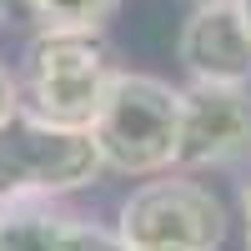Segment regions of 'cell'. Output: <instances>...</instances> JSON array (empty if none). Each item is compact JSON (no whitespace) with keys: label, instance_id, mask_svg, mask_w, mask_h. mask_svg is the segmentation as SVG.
Masks as SVG:
<instances>
[{"label":"cell","instance_id":"ba28073f","mask_svg":"<svg viewBox=\"0 0 251 251\" xmlns=\"http://www.w3.org/2000/svg\"><path fill=\"white\" fill-rule=\"evenodd\" d=\"M40 35H100L121 0H20Z\"/></svg>","mask_w":251,"mask_h":251},{"label":"cell","instance_id":"8fae6325","mask_svg":"<svg viewBox=\"0 0 251 251\" xmlns=\"http://www.w3.org/2000/svg\"><path fill=\"white\" fill-rule=\"evenodd\" d=\"M241 226H246V251H251V181L241 186Z\"/></svg>","mask_w":251,"mask_h":251},{"label":"cell","instance_id":"8992f818","mask_svg":"<svg viewBox=\"0 0 251 251\" xmlns=\"http://www.w3.org/2000/svg\"><path fill=\"white\" fill-rule=\"evenodd\" d=\"M176 55L196 86H251V35L236 0H196L176 35Z\"/></svg>","mask_w":251,"mask_h":251},{"label":"cell","instance_id":"7c38bea8","mask_svg":"<svg viewBox=\"0 0 251 251\" xmlns=\"http://www.w3.org/2000/svg\"><path fill=\"white\" fill-rule=\"evenodd\" d=\"M236 10H241V25H246V35H251V0H236Z\"/></svg>","mask_w":251,"mask_h":251},{"label":"cell","instance_id":"4fadbf2b","mask_svg":"<svg viewBox=\"0 0 251 251\" xmlns=\"http://www.w3.org/2000/svg\"><path fill=\"white\" fill-rule=\"evenodd\" d=\"M15 5H20V0H0V20H5V15H10Z\"/></svg>","mask_w":251,"mask_h":251},{"label":"cell","instance_id":"5bb4252c","mask_svg":"<svg viewBox=\"0 0 251 251\" xmlns=\"http://www.w3.org/2000/svg\"><path fill=\"white\" fill-rule=\"evenodd\" d=\"M141 251H186V246H141Z\"/></svg>","mask_w":251,"mask_h":251},{"label":"cell","instance_id":"7a4b0ae2","mask_svg":"<svg viewBox=\"0 0 251 251\" xmlns=\"http://www.w3.org/2000/svg\"><path fill=\"white\" fill-rule=\"evenodd\" d=\"M111 55L100 35H35L20 60V111H30L50 126L91 131L100 100L111 91Z\"/></svg>","mask_w":251,"mask_h":251},{"label":"cell","instance_id":"52a82bcc","mask_svg":"<svg viewBox=\"0 0 251 251\" xmlns=\"http://www.w3.org/2000/svg\"><path fill=\"white\" fill-rule=\"evenodd\" d=\"M75 221L50 196H0V251H71Z\"/></svg>","mask_w":251,"mask_h":251},{"label":"cell","instance_id":"5b68a950","mask_svg":"<svg viewBox=\"0 0 251 251\" xmlns=\"http://www.w3.org/2000/svg\"><path fill=\"white\" fill-rule=\"evenodd\" d=\"M251 156V86L181 91V161L176 166H236Z\"/></svg>","mask_w":251,"mask_h":251},{"label":"cell","instance_id":"9c48e42d","mask_svg":"<svg viewBox=\"0 0 251 251\" xmlns=\"http://www.w3.org/2000/svg\"><path fill=\"white\" fill-rule=\"evenodd\" d=\"M71 251H131V246L121 241V231H106V226H96V221H75Z\"/></svg>","mask_w":251,"mask_h":251},{"label":"cell","instance_id":"30bf717a","mask_svg":"<svg viewBox=\"0 0 251 251\" xmlns=\"http://www.w3.org/2000/svg\"><path fill=\"white\" fill-rule=\"evenodd\" d=\"M20 116V80L10 71V60H0V131Z\"/></svg>","mask_w":251,"mask_h":251},{"label":"cell","instance_id":"6da1fadb","mask_svg":"<svg viewBox=\"0 0 251 251\" xmlns=\"http://www.w3.org/2000/svg\"><path fill=\"white\" fill-rule=\"evenodd\" d=\"M91 136L106 171L166 176L181 161V91L146 71H116Z\"/></svg>","mask_w":251,"mask_h":251},{"label":"cell","instance_id":"3957f363","mask_svg":"<svg viewBox=\"0 0 251 251\" xmlns=\"http://www.w3.org/2000/svg\"><path fill=\"white\" fill-rule=\"evenodd\" d=\"M106 161L91 131L50 126L30 111H20L0 131V196H66L91 186Z\"/></svg>","mask_w":251,"mask_h":251},{"label":"cell","instance_id":"277c9868","mask_svg":"<svg viewBox=\"0 0 251 251\" xmlns=\"http://www.w3.org/2000/svg\"><path fill=\"white\" fill-rule=\"evenodd\" d=\"M116 231L131 251H141V246L216 251L226 241V206L211 186H201L191 176H161L126 196Z\"/></svg>","mask_w":251,"mask_h":251}]
</instances>
